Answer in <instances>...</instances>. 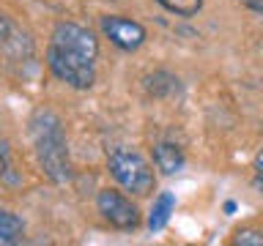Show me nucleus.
Returning <instances> with one entry per match:
<instances>
[{"label": "nucleus", "instance_id": "39448f33", "mask_svg": "<svg viewBox=\"0 0 263 246\" xmlns=\"http://www.w3.org/2000/svg\"><path fill=\"white\" fill-rule=\"evenodd\" d=\"M102 33L112 41L123 52H135L137 47H143L145 41V28L135 19H126V16L118 14H107L102 16Z\"/></svg>", "mask_w": 263, "mask_h": 246}, {"label": "nucleus", "instance_id": "ddd939ff", "mask_svg": "<svg viewBox=\"0 0 263 246\" xmlns=\"http://www.w3.org/2000/svg\"><path fill=\"white\" fill-rule=\"evenodd\" d=\"M244 8H250V11H255V14H263V0H238Z\"/></svg>", "mask_w": 263, "mask_h": 246}, {"label": "nucleus", "instance_id": "20e7f679", "mask_svg": "<svg viewBox=\"0 0 263 246\" xmlns=\"http://www.w3.org/2000/svg\"><path fill=\"white\" fill-rule=\"evenodd\" d=\"M96 205H99V213L110 221L112 227L118 230H135L140 224V211L137 205L123 197L121 192H112V189H102L96 197Z\"/></svg>", "mask_w": 263, "mask_h": 246}, {"label": "nucleus", "instance_id": "9d476101", "mask_svg": "<svg viewBox=\"0 0 263 246\" xmlns=\"http://www.w3.org/2000/svg\"><path fill=\"white\" fill-rule=\"evenodd\" d=\"M156 3L176 16H195L203 8V0H156Z\"/></svg>", "mask_w": 263, "mask_h": 246}, {"label": "nucleus", "instance_id": "4468645a", "mask_svg": "<svg viewBox=\"0 0 263 246\" xmlns=\"http://www.w3.org/2000/svg\"><path fill=\"white\" fill-rule=\"evenodd\" d=\"M3 172H6V159L0 156V175H3Z\"/></svg>", "mask_w": 263, "mask_h": 246}, {"label": "nucleus", "instance_id": "9b49d317", "mask_svg": "<svg viewBox=\"0 0 263 246\" xmlns=\"http://www.w3.org/2000/svg\"><path fill=\"white\" fill-rule=\"evenodd\" d=\"M233 243L236 246H263V233L260 230H238Z\"/></svg>", "mask_w": 263, "mask_h": 246}, {"label": "nucleus", "instance_id": "423d86ee", "mask_svg": "<svg viewBox=\"0 0 263 246\" xmlns=\"http://www.w3.org/2000/svg\"><path fill=\"white\" fill-rule=\"evenodd\" d=\"M154 164H156V170H162L164 175H176V172L184 170V153H181V148L178 145H173V142H159L154 148Z\"/></svg>", "mask_w": 263, "mask_h": 246}, {"label": "nucleus", "instance_id": "0eeeda50", "mask_svg": "<svg viewBox=\"0 0 263 246\" xmlns=\"http://www.w3.org/2000/svg\"><path fill=\"white\" fill-rule=\"evenodd\" d=\"M173 208H176V197H173L170 192H162L159 197L154 200L151 205V216H148V227L154 230V233H159V230L170 221V213Z\"/></svg>", "mask_w": 263, "mask_h": 246}, {"label": "nucleus", "instance_id": "f03ea898", "mask_svg": "<svg viewBox=\"0 0 263 246\" xmlns=\"http://www.w3.org/2000/svg\"><path fill=\"white\" fill-rule=\"evenodd\" d=\"M30 134L33 145H36V156L49 180L66 183L71 178V170H69V153H66V134L61 118L49 110H39L30 120Z\"/></svg>", "mask_w": 263, "mask_h": 246}, {"label": "nucleus", "instance_id": "1a4fd4ad", "mask_svg": "<svg viewBox=\"0 0 263 246\" xmlns=\"http://www.w3.org/2000/svg\"><path fill=\"white\" fill-rule=\"evenodd\" d=\"M22 38H25V36H22ZM22 38H20V33H16V28L11 25V19H8L6 14H0V52L20 49V47H22Z\"/></svg>", "mask_w": 263, "mask_h": 246}, {"label": "nucleus", "instance_id": "6e6552de", "mask_svg": "<svg viewBox=\"0 0 263 246\" xmlns=\"http://www.w3.org/2000/svg\"><path fill=\"white\" fill-rule=\"evenodd\" d=\"M22 233H25L22 219L11 211H0V246L22 241Z\"/></svg>", "mask_w": 263, "mask_h": 246}, {"label": "nucleus", "instance_id": "7ed1b4c3", "mask_svg": "<svg viewBox=\"0 0 263 246\" xmlns=\"http://www.w3.org/2000/svg\"><path fill=\"white\" fill-rule=\"evenodd\" d=\"M107 167H110V175L126 192L140 194V197L154 192V172L140 153L126 151V148H115L110 153V159H107Z\"/></svg>", "mask_w": 263, "mask_h": 246}, {"label": "nucleus", "instance_id": "f257e3e1", "mask_svg": "<svg viewBox=\"0 0 263 246\" xmlns=\"http://www.w3.org/2000/svg\"><path fill=\"white\" fill-rule=\"evenodd\" d=\"M96 57H99V41L88 28L74 22L55 25L49 36L47 63L49 71L61 82L71 85L74 90H85L96 79Z\"/></svg>", "mask_w": 263, "mask_h": 246}, {"label": "nucleus", "instance_id": "f8f14e48", "mask_svg": "<svg viewBox=\"0 0 263 246\" xmlns=\"http://www.w3.org/2000/svg\"><path fill=\"white\" fill-rule=\"evenodd\" d=\"M255 186H258L260 194H263V151L255 156Z\"/></svg>", "mask_w": 263, "mask_h": 246}]
</instances>
